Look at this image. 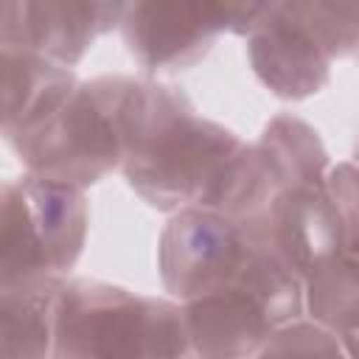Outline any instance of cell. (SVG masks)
<instances>
[{"mask_svg":"<svg viewBox=\"0 0 359 359\" xmlns=\"http://www.w3.org/2000/svg\"><path fill=\"white\" fill-rule=\"evenodd\" d=\"M126 3L101 0H6L0 8V48L25 50L76 67L93 42L121 28Z\"/></svg>","mask_w":359,"mask_h":359,"instance_id":"52a82bcc","label":"cell"},{"mask_svg":"<svg viewBox=\"0 0 359 359\" xmlns=\"http://www.w3.org/2000/svg\"><path fill=\"white\" fill-rule=\"evenodd\" d=\"M255 359H348L339 339L311 320L278 328Z\"/></svg>","mask_w":359,"mask_h":359,"instance_id":"9a60e30c","label":"cell"},{"mask_svg":"<svg viewBox=\"0 0 359 359\" xmlns=\"http://www.w3.org/2000/svg\"><path fill=\"white\" fill-rule=\"evenodd\" d=\"M337 339H339V345H342V351H345L348 359H359V331L342 334V337H337Z\"/></svg>","mask_w":359,"mask_h":359,"instance_id":"e0dca14e","label":"cell"},{"mask_svg":"<svg viewBox=\"0 0 359 359\" xmlns=\"http://www.w3.org/2000/svg\"><path fill=\"white\" fill-rule=\"evenodd\" d=\"M149 79L95 76L79 81L73 95L34 132L8 143L28 174L79 191L123 168L135 143Z\"/></svg>","mask_w":359,"mask_h":359,"instance_id":"7a4b0ae2","label":"cell"},{"mask_svg":"<svg viewBox=\"0 0 359 359\" xmlns=\"http://www.w3.org/2000/svg\"><path fill=\"white\" fill-rule=\"evenodd\" d=\"M244 146L233 129L196 115L180 87L149 81L143 121L121 171L154 210H213Z\"/></svg>","mask_w":359,"mask_h":359,"instance_id":"6da1fadb","label":"cell"},{"mask_svg":"<svg viewBox=\"0 0 359 359\" xmlns=\"http://www.w3.org/2000/svg\"><path fill=\"white\" fill-rule=\"evenodd\" d=\"M65 278L0 289L3 359H53L56 311Z\"/></svg>","mask_w":359,"mask_h":359,"instance_id":"7c38bea8","label":"cell"},{"mask_svg":"<svg viewBox=\"0 0 359 359\" xmlns=\"http://www.w3.org/2000/svg\"><path fill=\"white\" fill-rule=\"evenodd\" d=\"M264 3L149 0L126 3L121 34L129 53L149 70H185L202 62L222 34L250 36Z\"/></svg>","mask_w":359,"mask_h":359,"instance_id":"5b68a950","label":"cell"},{"mask_svg":"<svg viewBox=\"0 0 359 359\" xmlns=\"http://www.w3.org/2000/svg\"><path fill=\"white\" fill-rule=\"evenodd\" d=\"M328 194L339 210L345 230V250L359 255V165L351 160L331 165L328 171Z\"/></svg>","mask_w":359,"mask_h":359,"instance_id":"2e32d148","label":"cell"},{"mask_svg":"<svg viewBox=\"0 0 359 359\" xmlns=\"http://www.w3.org/2000/svg\"><path fill=\"white\" fill-rule=\"evenodd\" d=\"M250 67L258 81L283 101L317 95L331 79V56L297 3H264L247 36Z\"/></svg>","mask_w":359,"mask_h":359,"instance_id":"ba28073f","label":"cell"},{"mask_svg":"<svg viewBox=\"0 0 359 359\" xmlns=\"http://www.w3.org/2000/svg\"><path fill=\"white\" fill-rule=\"evenodd\" d=\"M303 300L311 323L334 337L359 331V255L342 250L303 278Z\"/></svg>","mask_w":359,"mask_h":359,"instance_id":"5bb4252c","label":"cell"},{"mask_svg":"<svg viewBox=\"0 0 359 359\" xmlns=\"http://www.w3.org/2000/svg\"><path fill=\"white\" fill-rule=\"evenodd\" d=\"M194 359H255L278 331L266 309L230 286L182 303Z\"/></svg>","mask_w":359,"mask_h":359,"instance_id":"30bf717a","label":"cell"},{"mask_svg":"<svg viewBox=\"0 0 359 359\" xmlns=\"http://www.w3.org/2000/svg\"><path fill=\"white\" fill-rule=\"evenodd\" d=\"M79 87L70 67L48 62L25 50L0 48V90H3V137L14 143L42 126Z\"/></svg>","mask_w":359,"mask_h":359,"instance_id":"8fae6325","label":"cell"},{"mask_svg":"<svg viewBox=\"0 0 359 359\" xmlns=\"http://www.w3.org/2000/svg\"><path fill=\"white\" fill-rule=\"evenodd\" d=\"M154 294H135L118 283L67 280L56 311L53 359H154Z\"/></svg>","mask_w":359,"mask_h":359,"instance_id":"277c9868","label":"cell"},{"mask_svg":"<svg viewBox=\"0 0 359 359\" xmlns=\"http://www.w3.org/2000/svg\"><path fill=\"white\" fill-rule=\"evenodd\" d=\"M87 227L84 191L28 171L6 180L0 196V289L65 278L84 250Z\"/></svg>","mask_w":359,"mask_h":359,"instance_id":"3957f363","label":"cell"},{"mask_svg":"<svg viewBox=\"0 0 359 359\" xmlns=\"http://www.w3.org/2000/svg\"><path fill=\"white\" fill-rule=\"evenodd\" d=\"M241 233L300 278L345 250L342 219L328 188L278 191L252 222L241 224Z\"/></svg>","mask_w":359,"mask_h":359,"instance_id":"9c48e42d","label":"cell"},{"mask_svg":"<svg viewBox=\"0 0 359 359\" xmlns=\"http://www.w3.org/2000/svg\"><path fill=\"white\" fill-rule=\"evenodd\" d=\"M247 252L250 241L233 219L208 208H185L168 216L157 238L163 289L180 303L230 289Z\"/></svg>","mask_w":359,"mask_h":359,"instance_id":"8992f818","label":"cell"},{"mask_svg":"<svg viewBox=\"0 0 359 359\" xmlns=\"http://www.w3.org/2000/svg\"><path fill=\"white\" fill-rule=\"evenodd\" d=\"M255 149L275 182V191L328 188L331 160L320 132L309 121L289 112L275 115L255 140Z\"/></svg>","mask_w":359,"mask_h":359,"instance_id":"4fadbf2b","label":"cell"},{"mask_svg":"<svg viewBox=\"0 0 359 359\" xmlns=\"http://www.w3.org/2000/svg\"><path fill=\"white\" fill-rule=\"evenodd\" d=\"M351 163H353V165H359V140L353 143V160H351Z\"/></svg>","mask_w":359,"mask_h":359,"instance_id":"ac0fdd59","label":"cell"}]
</instances>
